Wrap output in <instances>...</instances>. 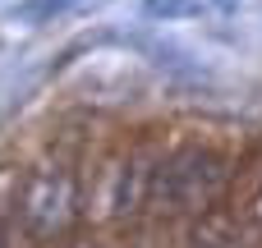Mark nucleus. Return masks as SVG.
<instances>
[{"label":"nucleus","instance_id":"nucleus-4","mask_svg":"<svg viewBox=\"0 0 262 248\" xmlns=\"http://www.w3.org/2000/svg\"><path fill=\"white\" fill-rule=\"evenodd\" d=\"M83 5L88 0H18L9 9V18L23 23V28H41V23H55V18H64V14L83 9Z\"/></svg>","mask_w":262,"mask_h":248},{"label":"nucleus","instance_id":"nucleus-3","mask_svg":"<svg viewBox=\"0 0 262 248\" xmlns=\"http://www.w3.org/2000/svg\"><path fill=\"white\" fill-rule=\"evenodd\" d=\"M147 184H152V170L134 156L124 170H120V193H115V216H124V212H138L143 202H147Z\"/></svg>","mask_w":262,"mask_h":248},{"label":"nucleus","instance_id":"nucleus-2","mask_svg":"<svg viewBox=\"0 0 262 248\" xmlns=\"http://www.w3.org/2000/svg\"><path fill=\"white\" fill-rule=\"evenodd\" d=\"M18 216H23L28 235H37V239L64 235L78 216V179L64 166L32 170L23 179V193H18Z\"/></svg>","mask_w":262,"mask_h":248},{"label":"nucleus","instance_id":"nucleus-6","mask_svg":"<svg viewBox=\"0 0 262 248\" xmlns=\"http://www.w3.org/2000/svg\"><path fill=\"white\" fill-rule=\"evenodd\" d=\"M207 5H212L216 14H239V5H244V0H207Z\"/></svg>","mask_w":262,"mask_h":248},{"label":"nucleus","instance_id":"nucleus-1","mask_svg":"<svg viewBox=\"0 0 262 248\" xmlns=\"http://www.w3.org/2000/svg\"><path fill=\"white\" fill-rule=\"evenodd\" d=\"M230 184V161L212 147H180L152 170L147 184V207L166 216H203L207 207L221 202Z\"/></svg>","mask_w":262,"mask_h":248},{"label":"nucleus","instance_id":"nucleus-5","mask_svg":"<svg viewBox=\"0 0 262 248\" xmlns=\"http://www.w3.org/2000/svg\"><path fill=\"white\" fill-rule=\"evenodd\" d=\"M143 14L152 23H184L203 14V0H143Z\"/></svg>","mask_w":262,"mask_h":248}]
</instances>
